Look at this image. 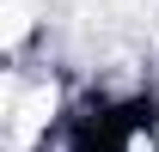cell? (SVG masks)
<instances>
[{
	"instance_id": "obj_1",
	"label": "cell",
	"mask_w": 159,
	"mask_h": 152,
	"mask_svg": "<svg viewBox=\"0 0 159 152\" xmlns=\"http://www.w3.org/2000/svg\"><path fill=\"white\" fill-rule=\"evenodd\" d=\"M61 79L55 73H12L6 79V140L19 152H37L49 134L61 128Z\"/></svg>"
},
{
	"instance_id": "obj_2",
	"label": "cell",
	"mask_w": 159,
	"mask_h": 152,
	"mask_svg": "<svg viewBox=\"0 0 159 152\" xmlns=\"http://www.w3.org/2000/svg\"><path fill=\"white\" fill-rule=\"evenodd\" d=\"M25 37H31V6H25V0H6V43L19 49Z\"/></svg>"
}]
</instances>
